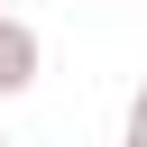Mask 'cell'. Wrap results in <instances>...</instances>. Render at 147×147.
<instances>
[{
	"instance_id": "cell-4",
	"label": "cell",
	"mask_w": 147,
	"mask_h": 147,
	"mask_svg": "<svg viewBox=\"0 0 147 147\" xmlns=\"http://www.w3.org/2000/svg\"><path fill=\"white\" fill-rule=\"evenodd\" d=\"M138 101H147V83H138Z\"/></svg>"
},
{
	"instance_id": "cell-2",
	"label": "cell",
	"mask_w": 147,
	"mask_h": 147,
	"mask_svg": "<svg viewBox=\"0 0 147 147\" xmlns=\"http://www.w3.org/2000/svg\"><path fill=\"white\" fill-rule=\"evenodd\" d=\"M119 147H147V101H129V129H119Z\"/></svg>"
},
{
	"instance_id": "cell-1",
	"label": "cell",
	"mask_w": 147,
	"mask_h": 147,
	"mask_svg": "<svg viewBox=\"0 0 147 147\" xmlns=\"http://www.w3.org/2000/svg\"><path fill=\"white\" fill-rule=\"evenodd\" d=\"M37 64H46V46H37V28L0 9V101H18V92H37Z\"/></svg>"
},
{
	"instance_id": "cell-3",
	"label": "cell",
	"mask_w": 147,
	"mask_h": 147,
	"mask_svg": "<svg viewBox=\"0 0 147 147\" xmlns=\"http://www.w3.org/2000/svg\"><path fill=\"white\" fill-rule=\"evenodd\" d=\"M0 147H9V129H0Z\"/></svg>"
}]
</instances>
